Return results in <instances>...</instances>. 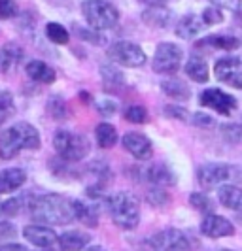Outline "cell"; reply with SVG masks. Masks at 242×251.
Wrapping results in <instances>:
<instances>
[{
  "label": "cell",
  "mask_w": 242,
  "mask_h": 251,
  "mask_svg": "<svg viewBox=\"0 0 242 251\" xmlns=\"http://www.w3.org/2000/svg\"><path fill=\"white\" fill-rule=\"evenodd\" d=\"M30 215L40 223H50V225H68L74 221V204L66 197H61L57 193L48 195H32Z\"/></svg>",
  "instance_id": "cell-1"
},
{
  "label": "cell",
  "mask_w": 242,
  "mask_h": 251,
  "mask_svg": "<svg viewBox=\"0 0 242 251\" xmlns=\"http://www.w3.org/2000/svg\"><path fill=\"white\" fill-rule=\"evenodd\" d=\"M40 134L32 125L25 121L15 123L0 134V159L10 161L21 150H38Z\"/></svg>",
  "instance_id": "cell-2"
},
{
  "label": "cell",
  "mask_w": 242,
  "mask_h": 251,
  "mask_svg": "<svg viewBox=\"0 0 242 251\" xmlns=\"http://www.w3.org/2000/svg\"><path fill=\"white\" fill-rule=\"evenodd\" d=\"M106 208L115 225L123 230H131L140 221L138 202L131 193H115L106 199Z\"/></svg>",
  "instance_id": "cell-3"
},
{
  "label": "cell",
  "mask_w": 242,
  "mask_h": 251,
  "mask_svg": "<svg viewBox=\"0 0 242 251\" xmlns=\"http://www.w3.org/2000/svg\"><path fill=\"white\" fill-rule=\"evenodd\" d=\"M53 148L59 153L61 159L70 161V163H78L83 157H87L91 144L83 134H78L72 130H57L53 136Z\"/></svg>",
  "instance_id": "cell-4"
},
{
  "label": "cell",
  "mask_w": 242,
  "mask_h": 251,
  "mask_svg": "<svg viewBox=\"0 0 242 251\" xmlns=\"http://www.w3.org/2000/svg\"><path fill=\"white\" fill-rule=\"evenodd\" d=\"M81 13L87 21V25L95 30H108L114 28L119 21V12L106 0H83Z\"/></svg>",
  "instance_id": "cell-5"
},
{
  "label": "cell",
  "mask_w": 242,
  "mask_h": 251,
  "mask_svg": "<svg viewBox=\"0 0 242 251\" xmlns=\"http://www.w3.org/2000/svg\"><path fill=\"white\" fill-rule=\"evenodd\" d=\"M197 177L203 187H217L227 181H242V170L231 164L208 163L197 170Z\"/></svg>",
  "instance_id": "cell-6"
},
{
  "label": "cell",
  "mask_w": 242,
  "mask_h": 251,
  "mask_svg": "<svg viewBox=\"0 0 242 251\" xmlns=\"http://www.w3.org/2000/svg\"><path fill=\"white\" fill-rule=\"evenodd\" d=\"M182 57H184V51L180 46L163 42L157 46L155 55H153V70L157 74H174L178 72L180 64H182Z\"/></svg>",
  "instance_id": "cell-7"
},
{
  "label": "cell",
  "mask_w": 242,
  "mask_h": 251,
  "mask_svg": "<svg viewBox=\"0 0 242 251\" xmlns=\"http://www.w3.org/2000/svg\"><path fill=\"white\" fill-rule=\"evenodd\" d=\"M108 57L114 61V63L121 64V66H127V68H136L146 63V53L142 51L140 46L127 42V40H119L114 42L110 48H108Z\"/></svg>",
  "instance_id": "cell-8"
},
{
  "label": "cell",
  "mask_w": 242,
  "mask_h": 251,
  "mask_svg": "<svg viewBox=\"0 0 242 251\" xmlns=\"http://www.w3.org/2000/svg\"><path fill=\"white\" fill-rule=\"evenodd\" d=\"M153 251H189V240L178 228H165L150 238Z\"/></svg>",
  "instance_id": "cell-9"
},
{
  "label": "cell",
  "mask_w": 242,
  "mask_h": 251,
  "mask_svg": "<svg viewBox=\"0 0 242 251\" xmlns=\"http://www.w3.org/2000/svg\"><path fill=\"white\" fill-rule=\"evenodd\" d=\"M216 77L231 87L242 89V57H223L214 64Z\"/></svg>",
  "instance_id": "cell-10"
},
{
  "label": "cell",
  "mask_w": 242,
  "mask_h": 251,
  "mask_svg": "<svg viewBox=\"0 0 242 251\" xmlns=\"http://www.w3.org/2000/svg\"><path fill=\"white\" fill-rule=\"evenodd\" d=\"M201 104L206 108H212L214 112L221 113V115H229L237 110V100L235 97L227 95L221 89H206L201 93Z\"/></svg>",
  "instance_id": "cell-11"
},
{
  "label": "cell",
  "mask_w": 242,
  "mask_h": 251,
  "mask_svg": "<svg viewBox=\"0 0 242 251\" xmlns=\"http://www.w3.org/2000/svg\"><path fill=\"white\" fill-rule=\"evenodd\" d=\"M121 144L127 153H131L134 159L138 161H148L152 159V153H153V146H152V140L148 136H144L140 132H127L123 138H121Z\"/></svg>",
  "instance_id": "cell-12"
},
{
  "label": "cell",
  "mask_w": 242,
  "mask_h": 251,
  "mask_svg": "<svg viewBox=\"0 0 242 251\" xmlns=\"http://www.w3.org/2000/svg\"><path fill=\"white\" fill-rule=\"evenodd\" d=\"M201 232L208 238H223V236H231L235 234V226L229 219L221 217V215L210 214L206 215L201 223Z\"/></svg>",
  "instance_id": "cell-13"
},
{
  "label": "cell",
  "mask_w": 242,
  "mask_h": 251,
  "mask_svg": "<svg viewBox=\"0 0 242 251\" xmlns=\"http://www.w3.org/2000/svg\"><path fill=\"white\" fill-rule=\"evenodd\" d=\"M23 236H25L27 242H30L32 246H36L40 250L42 248H50L59 240L57 232L46 225H27L23 228Z\"/></svg>",
  "instance_id": "cell-14"
},
{
  "label": "cell",
  "mask_w": 242,
  "mask_h": 251,
  "mask_svg": "<svg viewBox=\"0 0 242 251\" xmlns=\"http://www.w3.org/2000/svg\"><path fill=\"white\" fill-rule=\"evenodd\" d=\"M142 177L155 187L174 185V181H176V176L172 174V170L163 163H153L148 164L146 168H142Z\"/></svg>",
  "instance_id": "cell-15"
},
{
  "label": "cell",
  "mask_w": 242,
  "mask_h": 251,
  "mask_svg": "<svg viewBox=\"0 0 242 251\" xmlns=\"http://www.w3.org/2000/svg\"><path fill=\"white\" fill-rule=\"evenodd\" d=\"M25 53H23V48L17 46L15 42H8L0 48V72L8 74L12 72L17 64L23 61Z\"/></svg>",
  "instance_id": "cell-16"
},
{
  "label": "cell",
  "mask_w": 242,
  "mask_h": 251,
  "mask_svg": "<svg viewBox=\"0 0 242 251\" xmlns=\"http://www.w3.org/2000/svg\"><path fill=\"white\" fill-rule=\"evenodd\" d=\"M204 26H206V23H204L203 15L188 13V15H184L178 21V25H176V34H178L180 38H184V40H191V38H195L197 34L203 32Z\"/></svg>",
  "instance_id": "cell-17"
},
{
  "label": "cell",
  "mask_w": 242,
  "mask_h": 251,
  "mask_svg": "<svg viewBox=\"0 0 242 251\" xmlns=\"http://www.w3.org/2000/svg\"><path fill=\"white\" fill-rule=\"evenodd\" d=\"M27 181V174L23 168H6L0 172V195L13 193Z\"/></svg>",
  "instance_id": "cell-18"
},
{
  "label": "cell",
  "mask_w": 242,
  "mask_h": 251,
  "mask_svg": "<svg viewBox=\"0 0 242 251\" xmlns=\"http://www.w3.org/2000/svg\"><path fill=\"white\" fill-rule=\"evenodd\" d=\"M57 244L61 251H81L89 244V236L80 230H66L59 236Z\"/></svg>",
  "instance_id": "cell-19"
},
{
  "label": "cell",
  "mask_w": 242,
  "mask_h": 251,
  "mask_svg": "<svg viewBox=\"0 0 242 251\" xmlns=\"http://www.w3.org/2000/svg\"><path fill=\"white\" fill-rule=\"evenodd\" d=\"M72 204H74V219L76 221H80L85 226H93V228L99 225V210L93 204H87L83 201H72Z\"/></svg>",
  "instance_id": "cell-20"
},
{
  "label": "cell",
  "mask_w": 242,
  "mask_h": 251,
  "mask_svg": "<svg viewBox=\"0 0 242 251\" xmlns=\"http://www.w3.org/2000/svg\"><path fill=\"white\" fill-rule=\"evenodd\" d=\"M27 75L32 81H38V83H53L55 77H57L55 70L44 61H30L27 64Z\"/></svg>",
  "instance_id": "cell-21"
},
{
  "label": "cell",
  "mask_w": 242,
  "mask_h": 251,
  "mask_svg": "<svg viewBox=\"0 0 242 251\" xmlns=\"http://www.w3.org/2000/svg\"><path fill=\"white\" fill-rule=\"evenodd\" d=\"M217 199L219 202L229 208V210H235L239 212L242 210V189L235 187V185H219L217 189Z\"/></svg>",
  "instance_id": "cell-22"
},
{
  "label": "cell",
  "mask_w": 242,
  "mask_h": 251,
  "mask_svg": "<svg viewBox=\"0 0 242 251\" xmlns=\"http://www.w3.org/2000/svg\"><path fill=\"white\" fill-rule=\"evenodd\" d=\"M186 74H188L189 79L197 81V83H206L208 81V64H206L203 57L193 55L186 63Z\"/></svg>",
  "instance_id": "cell-23"
},
{
  "label": "cell",
  "mask_w": 242,
  "mask_h": 251,
  "mask_svg": "<svg viewBox=\"0 0 242 251\" xmlns=\"http://www.w3.org/2000/svg\"><path fill=\"white\" fill-rule=\"evenodd\" d=\"M95 138H97V144L102 150H110L117 144V130H115L114 125L110 123H99L97 128H95Z\"/></svg>",
  "instance_id": "cell-24"
},
{
  "label": "cell",
  "mask_w": 242,
  "mask_h": 251,
  "mask_svg": "<svg viewBox=\"0 0 242 251\" xmlns=\"http://www.w3.org/2000/svg\"><path fill=\"white\" fill-rule=\"evenodd\" d=\"M142 19H144V23H148L150 26L165 28L170 23V19H172V13L168 12L165 6H161V8H148L146 12L142 13Z\"/></svg>",
  "instance_id": "cell-25"
},
{
  "label": "cell",
  "mask_w": 242,
  "mask_h": 251,
  "mask_svg": "<svg viewBox=\"0 0 242 251\" xmlns=\"http://www.w3.org/2000/svg\"><path fill=\"white\" fill-rule=\"evenodd\" d=\"M161 87H163V93L166 97H170L174 100H188L191 97L189 87L180 79H166V81L161 83Z\"/></svg>",
  "instance_id": "cell-26"
},
{
  "label": "cell",
  "mask_w": 242,
  "mask_h": 251,
  "mask_svg": "<svg viewBox=\"0 0 242 251\" xmlns=\"http://www.w3.org/2000/svg\"><path fill=\"white\" fill-rule=\"evenodd\" d=\"M199 46H208V48H216V50H237L241 46V40L235 36H227V34H214V36L204 38Z\"/></svg>",
  "instance_id": "cell-27"
},
{
  "label": "cell",
  "mask_w": 242,
  "mask_h": 251,
  "mask_svg": "<svg viewBox=\"0 0 242 251\" xmlns=\"http://www.w3.org/2000/svg\"><path fill=\"white\" fill-rule=\"evenodd\" d=\"M46 36H48L50 42L57 44V46H66L70 42L68 30L63 25H59V23H48L46 25Z\"/></svg>",
  "instance_id": "cell-28"
},
{
  "label": "cell",
  "mask_w": 242,
  "mask_h": 251,
  "mask_svg": "<svg viewBox=\"0 0 242 251\" xmlns=\"http://www.w3.org/2000/svg\"><path fill=\"white\" fill-rule=\"evenodd\" d=\"M30 199H32V195H19V197H15V199H10V201H6L2 204V212L6 215L21 214V208H27V210H28Z\"/></svg>",
  "instance_id": "cell-29"
},
{
  "label": "cell",
  "mask_w": 242,
  "mask_h": 251,
  "mask_svg": "<svg viewBox=\"0 0 242 251\" xmlns=\"http://www.w3.org/2000/svg\"><path fill=\"white\" fill-rule=\"evenodd\" d=\"M101 77H102V81H104V85H108V87H112V89L123 83V74H121L119 68H115L114 64H102Z\"/></svg>",
  "instance_id": "cell-30"
},
{
  "label": "cell",
  "mask_w": 242,
  "mask_h": 251,
  "mask_svg": "<svg viewBox=\"0 0 242 251\" xmlns=\"http://www.w3.org/2000/svg\"><path fill=\"white\" fill-rule=\"evenodd\" d=\"M74 34L83 42H91L93 46H104L106 44V38L99 34L95 28H85V26L74 25Z\"/></svg>",
  "instance_id": "cell-31"
},
{
  "label": "cell",
  "mask_w": 242,
  "mask_h": 251,
  "mask_svg": "<svg viewBox=\"0 0 242 251\" xmlns=\"http://www.w3.org/2000/svg\"><path fill=\"white\" fill-rule=\"evenodd\" d=\"M221 136L227 140L229 144H242V125L239 123H227L219 126Z\"/></svg>",
  "instance_id": "cell-32"
},
{
  "label": "cell",
  "mask_w": 242,
  "mask_h": 251,
  "mask_svg": "<svg viewBox=\"0 0 242 251\" xmlns=\"http://www.w3.org/2000/svg\"><path fill=\"white\" fill-rule=\"evenodd\" d=\"M123 115H125V119H127L129 123H136V125H142V123L148 121V112H146V108H144V106H136V104L129 106L127 110L123 112Z\"/></svg>",
  "instance_id": "cell-33"
},
{
  "label": "cell",
  "mask_w": 242,
  "mask_h": 251,
  "mask_svg": "<svg viewBox=\"0 0 242 251\" xmlns=\"http://www.w3.org/2000/svg\"><path fill=\"white\" fill-rule=\"evenodd\" d=\"M46 112L51 115V119H63L66 115V108H64V100L61 97H51L48 106H46Z\"/></svg>",
  "instance_id": "cell-34"
},
{
  "label": "cell",
  "mask_w": 242,
  "mask_h": 251,
  "mask_svg": "<svg viewBox=\"0 0 242 251\" xmlns=\"http://www.w3.org/2000/svg\"><path fill=\"white\" fill-rule=\"evenodd\" d=\"M189 202H191L193 208L199 210V212H210L212 210V201L204 193H193L189 197Z\"/></svg>",
  "instance_id": "cell-35"
},
{
  "label": "cell",
  "mask_w": 242,
  "mask_h": 251,
  "mask_svg": "<svg viewBox=\"0 0 242 251\" xmlns=\"http://www.w3.org/2000/svg\"><path fill=\"white\" fill-rule=\"evenodd\" d=\"M12 112H13L12 97L8 93H0V125L10 117Z\"/></svg>",
  "instance_id": "cell-36"
},
{
  "label": "cell",
  "mask_w": 242,
  "mask_h": 251,
  "mask_svg": "<svg viewBox=\"0 0 242 251\" xmlns=\"http://www.w3.org/2000/svg\"><path fill=\"white\" fill-rule=\"evenodd\" d=\"M148 202H150L152 206L161 208V206H165L166 202H168V195H166L163 189H159V187L150 189V193H148Z\"/></svg>",
  "instance_id": "cell-37"
},
{
  "label": "cell",
  "mask_w": 242,
  "mask_h": 251,
  "mask_svg": "<svg viewBox=\"0 0 242 251\" xmlns=\"http://www.w3.org/2000/svg\"><path fill=\"white\" fill-rule=\"evenodd\" d=\"M17 13L15 0H0V19H12Z\"/></svg>",
  "instance_id": "cell-38"
},
{
  "label": "cell",
  "mask_w": 242,
  "mask_h": 251,
  "mask_svg": "<svg viewBox=\"0 0 242 251\" xmlns=\"http://www.w3.org/2000/svg\"><path fill=\"white\" fill-rule=\"evenodd\" d=\"M203 19L206 25H217L223 21V15L219 12V8H206L203 12Z\"/></svg>",
  "instance_id": "cell-39"
},
{
  "label": "cell",
  "mask_w": 242,
  "mask_h": 251,
  "mask_svg": "<svg viewBox=\"0 0 242 251\" xmlns=\"http://www.w3.org/2000/svg\"><path fill=\"white\" fill-rule=\"evenodd\" d=\"M165 113L168 117H174V119H182V121H186L188 119V112L184 110V108H180L176 104H170V106H166L165 108Z\"/></svg>",
  "instance_id": "cell-40"
},
{
  "label": "cell",
  "mask_w": 242,
  "mask_h": 251,
  "mask_svg": "<svg viewBox=\"0 0 242 251\" xmlns=\"http://www.w3.org/2000/svg\"><path fill=\"white\" fill-rule=\"evenodd\" d=\"M210 2L216 4L217 8H227V10H233V12H237L242 4V0H210Z\"/></svg>",
  "instance_id": "cell-41"
},
{
  "label": "cell",
  "mask_w": 242,
  "mask_h": 251,
  "mask_svg": "<svg viewBox=\"0 0 242 251\" xmlns=\"http://www.w3.org/2000/svg\"><path fill=\"white\" fill-rule=\"evenodd\" d=\"M99 112L108 117V115H112V113L117 112V106H115L114 100H102V102H99Z\"/></svg>",
  "instance_id": "cell-42"
},
{
  "label": "cell",
  "mask_w": 242,
  "mask_h": 251,
  "mask_svg": "<svg viewBox=\"0 0 242 251\" xmlns=\"http://www.w3.org/2000/svg\"><path fill=\"white\" fill-rule=\"evenodd\" d=\"M193 123H195L197 126H212L214 125L212 117L206 115V113H195V115H193Z\"/></svg>",
  "instance_id": "cell-43"
},
{
  "label": "cell",
  "mask_w": 242,
  "mask_h": 251,
  "mask_svg": "<svg viewBox=\"0 0 242 251\" xmlns=\"http://www.w3.org/2000/svg\"><path fill=\"white\" fill-rule=\"evenodd\" d=\"M15 228L10 223H0V236H13Z\"/></svg>",
  "instance_id": "cell-44"
},
{
  "label": "cell",
  "mask_w": 242,
  "mask_h": 251,
  "mask_svg": "<svg viewBox=\"0 0 242 251\" xmlns=\"http://www.w3.org/2000/svg\"><path fill=\"white\" fill-rule=\"evenodd\" d=\"M0 251H28L25 246H21V244H6V246H2Z\"/></svg>",
  "instance_id": "cell-45"
},
{
  "label": "cell",
  "mask_w": 242,
  "mask_h": 251,
  "mask_svg": "<svg viewBox=\"0 0 242 251\" xmlns=\"http://www.w3.org/2000/svg\"><path fill=\"white\" fill-rule=\"evenodd\" d=\"M142 4H146L148 8H161V6H165L166 0H138Z\"/></svg>",
  "instance_id": "cell-46"
},
{
  "label": "cell",
  "mask_w": 242,
  "mask_h": 251,
  "mask_svg": "<svg viewBox=\"0 0 242 251\" xmlns=\"http://www.w3.org/2000/svg\"><path fill=\"white\" fill-rule=\"evenodd\" d=\"M85 251H104V250H102L101 246H91V248H87Z\"/></svg>",
  "instance_id": "cell-47"
},
{
  "label": "cell",
  "mask_w": 242,
  "mask_h": 251,
  "mask_svg": "<svg viewBox=\"0 0 242 251\" xmlns=\"http://www.w3.org/2000/svg\"><path fill=\"white\" fill-rule=\"evenodd\" d=\"M40 251H61V250H55V248H51L50 246V248H42Z\"/></svg>",
  "instance_id": "cell-48"
},
{
  "label": "cell",
  "mask_w": 242,
  "mask_h": 251,
  "mask_svg": "<svg viewBox=\"0 0 242 251\" xmlns=\"http://www.w3.org/2000/svg\"><path fill=\"white\" fill-rule=\"evenodd\" d=\"M239 21H241V25H242V12L239 13Z\"/></svg>",
  "instance_id": "cell-49"
},
{
  "label": "cell",
  "mask_w": 242,
  "mask_h": 251,
  "mask_svg": "<svg viewBox=\"0 0 242 251\" xmlns=\"http://www.w3.org/2000/svg\"><path fill=\"white\" fill-rule=\"evenodd\" d=\"M219 251H231V250H219Z\"/></svg>",
  "instance_id": "cell-50"
}]
</instances>
